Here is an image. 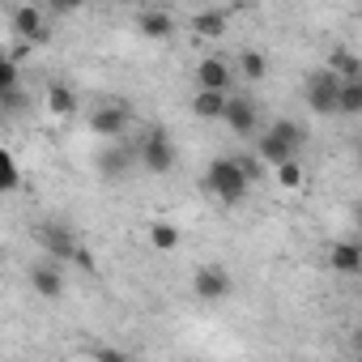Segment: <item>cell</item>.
<instances>
[{
	"label": "cell",
	"mask_w": 362,
	"mask_h": 362,
	"mask_svg": "<svg viewBox=\"0 0 362 362\" xmlns=\"http://www.w3.org/2000/svg\"><path fill=\"white\" fill-rule=\"evenodd\" d=\"M201 188L209 197H218L222 205H239L247 197V188H252V179L243 175L239 158H214L209 170H205V179H201Z\"/></svg>",
	"instance_id": "6da1fadb"
},
{
	"label": "cell",
	"mask_w": 362,
	"mask_h": 362,
	"mask_svg": "<svg viewBox=\"0 0 362 362\" xmlns=\"http://www.w3.org/2000/svg\"><path fill=\"white\" fill-rule=\"evenodd\" d=\"M39 243H43V252H47L56 264H81L86 273H94V260L81 252V243H77V235H73L69 226H60V222L39 226Z\"/></svg>",
	"instance_id": "7a4b0ae2"
},
{
	"label": "cell",
	"mask_w": 362,
	"mask_h": 362,
	"mask_svg": "<svg viewBox=\"0 0 362 362\" xmlns=\"http://www.w3.org/2000/svg\"><path fill=\"white\" fill-rule=\"evenodd\" d=\"M303 98L315 115H337L341 111V77L328 73V69H315L303 86Z\"/></svg>",
	"instance_id": "3957f363"
},
{
	"label": "cell",
	"mask_w": 362,
	"mask_h": 362,
	"mask_svg": "<svg viewBox=\"0 0 362 362\" xmlns=\"http://www.w3.org/2000/svg\"><path fill=\"white\" fill-rule=\"evenodd\" d=\"M136 162H141L149 175H170L175 162H179V153H175L170 136H166L162 128H153V132L141 136V145H136Z\"/></svg>",
	"instance_id": "277c9868"
},
{
	"label": "cell",
	"mask_w": 362,
	"mask_h": 362,
	"mask_svg": "<svg viewBox=\"0 0 362 362\" xmlns=\"http://www.w3.org/2000/svg\"><path fill=\"white\" fill-rule=\"evenodd\" d=\"M230 290H235V281H230V273H226L222 264H205V269H197V277H192V294H197L205 307L230 298Z\"/></svg>",
	"instance_id": "5b68a950"
},
{
	"label": "cell",
	"mask_w": 362,
	"mask_h": 362,
	"mask_svg": "<svg viewBox=\"0 0 362 362\" xmlns=\"http://www.w3.org/2000/svg\"><path fill=\"white\" fill-rule=\"evenodd\" d=\"M128 119H132V115H128V107H124V103H103V107L90 115V128L115 145V141H124V132H128Z\"/></svg>",
	"instance_id": "8992f818"
},
{
	"label": "cell",
	"mask_w": 362,
	"mask_h": 362,
	"mask_svg": "<svg viewBox=\"0 0 362 362\" xmlns=\"http://www.w3.org/2000/svg\"><path fill=\"white\" fill-rule=\"evenodd\" d=\"M222 124H226L235 136H252V132H256V124H260L256 98H247V94H230V107H226Z\"/></svg>",
	"instance_id": "52a82bcc"
},
{
	"label": "cell",
	"mask_w": 362,
	"mask_h": 362,
	"mask_svg": "<svg viewBox=\"0 0 362 362\" xmlns=\"http://www.w3.org/2000/svg\"><path fill=\"white\" fill-rule=\"evenodd\" d=\"M230 81H235V73H230V64H226L222 56H205V60L197 64V90L230 94Z\"/></svg>",
	"instance_id": "ba28073f"
},
{
	"label": "cell",
	"mask_w": 362,
	"mask_h": 362,
	"mask_svg": "<svg viewBox=\"0 0 362 362\" xmlns=\"http://www.w3.org/2000/svg\"><path fill=\"white\" fill-rule=\"evenodd\" d=\"M9 22H13V35L26 39V43H43V39H47L43 9H35V5H18V9L9 13Z\"/></svg>",
	"instance_id": "9c48e42d"
},
{
	"label": "cell",
	"mask_w": 362,
	"mask_h": 362,
	"mask_svg": "<svg viewBox=\"0 0 362 362\" xmlns=\"http://www.w3.org/2000/svg\"><path fill=\"white\" fill-rule=\"evenodd\" d=\"M132 166H136V149L124 145V141H115V145H107V149L98 153V170H103V179H124Z\"/></svg>",
	"instance_id": "30bf717a"
},
{
	"label": "cell",
	"mask_w": 362,
	"mask_h": 362,
	"mask_svg": "<svg viewBox=\"0 0 362 362\" xmlns=\"http://www.w3.org/2000/svg\"><path fill=\"white\" fill-rule=\"evenodd\" d=\"M30 290H35L39 298H60V294H64V273H60V264H56V260L30 264Z\"/></svg>",
	"instance_id": "8fae6325"
},
{
	"label": "cell",
	"mask_w": 362,
	"mask_h": 362,
	"mask_svg": "<svg viewBox=\"0 0 362 362\" xmlns=\"http://www.w3.org/2000/svg\"><path fill=\"white\" fill-rule=\"evenodd\" d=\"M328 269L341 273V277H358V273H362V243H354V239H337L332 252H328Z\"/></svg>",
	"instance_id": "7c38bea8"
},
{
	"label": "cell",
	"mask_w": 362,
	"mask_h": 362,
	"mask_svg": "<svg viewBox=\"0 0 362 362\" xmlns=\"http://www.w3.org/2000/svg\"><path fill=\"white\" fill-rule=\"evenodd\" d=\"M136 35H145V39H170L175 35V18L166 9H141L136 13Z\"/></svg>",
	"instance_id": "4fadbf2b"
},
{
	"label": "cell",
	"mask_w": 362,
	"mask_h": 362,
	"mask_svg": "<svg viewBox=\"0 0 362 362\" xmlns=\"http://www.w3.org/2000/svg\"><path fill=\"white\" fill-rule=\"evenodd\" d=\"M256 158L269 166V170H277V166H286V162H294V149L286 145V141H277L273 132H264L260 141H256Z\"/></svg>",
	"instance_id": "5bb4252c"
},
{
	"label": "cell",
	"mask_w": 362,
	"mask_h": 362,
	"mask_svg": "<svg viewBox=\"0 0 362 362\" xmlns=\"http://www.w3.org/2000/svg\"><path fill=\"white\" fill-rule=\"evenodd\" d=\"M230 107V94H214V90H197L192 94V115L197 119H222Z\"/></svg>",
	"instance_id": "9a60e30c"
},
{
	"label": "cell",
	"mask_w": 362,
	"mask_h": 362,
	"mask_svg": "<svg viewBox=\"0 0 362 362\" xmlns=\"http://www.w3.org/2000/svg\"><path fill=\"white\" fill-rule=\"evenodd\" d=\"M328 73H337L341 81H362V60H358L349 47L337 43V47L328 52Z\"/></svg>",
	"instance_id": "2e32d148"
},
{
	"label": "cell",
	"mask_w": 362,
	"mask_h": 362,
	"mask_svg": "<svg viewBox=\"0 0 362 362\" xmlns=\"http://www.w3.org/2000/svg\"><path fill=\"white\" fill-rule=\"evenodd\" d=\"M226 22H230V13H226V9H201V13L192 18V30H197V35L218 39V35H226Z\"/></svg>",
	"instance_id": "e0dca14e"
},
{
	"label": "cell",
	"mask_w": 362,
	"mask_h": 362,
	"mask_svg": "<svg viewBox=\"0 0 362 362\" xmlns=\"http://www.w3.org/2000/svg\"><path fill=\"white\" fill-rule=\"evenodd\" d=\"M47 111H52V115H73V111H77V94H73V86L52 81V86H47Z\"/></svg>",
	"instance_id": "ac0fdd59"
},
{
	"label": "cell",
	"mask_w": 362,
	"mask_h": 362,
	"mask_svg": "<svg viewBox=\"0 0 362 362\" xmlns=\"http://www.w3.org/2000/svg\"><path fill=\"white\" fill-rule=\"evenodd\" d=\"M269 132H273L277 141H286L294 153L307 145V132H303V124H298V119H286V115H281V119H273V124H269Z\"/></svg>",
	"instance_id": "d6986e66"
},
{
	"label": "cell",
	"mask_w": 362,
	"mask_h": 362,
	"mask_svg": "<svg viewBox=\"0 0 362 362\" xmlns=\"http://www.w3.org/2000/svg\"><path fill=\"white\" fill-rule=\"evenodd\" d=\"M149 247L153 252H175L179 247V226L175 222H149Z\"/></svg>",
	"instance_id": "ffe728a7"
},
{
	"label": "cell",
	"mask_w": 362,
	"mask_h": 362,
	"mask_svg": "<svg viewBox=\"0 0 362 362\" xmlns=\"http://www.w3.org/2000/svg\"><path fill=\"white\" fill-rule=\"evenodd\" d=\"M264 73H269V56H264V52H256V47L239 52V77H247V81H260Z\"/></svg>",
	"instance_id": "44dd1931"
},
{
	"label": "cell",
	"mask_w": 362,
	"mask_h": 362,
	"mask_svg": "<svg viewBox=\"0 0 362 362\" xmlns=\"http://www.w3.org/2000/svg\"><path fill=\"white\" fill-rule=\"evenodd\" d=\"M341 115H362V81H341Z\"/></svg>",
	"instance_id": "7402d4cb"
},
{
	"label": "cell",
	"mask_w": 362,
	"mask_h": 362,
	"mask_svg": "<svg viewBox=\"0 0 362 362\" xmlns=\"http://www.w3.org/2000/svg\"><path fill=\"white\" fill-rule=\"evenodd\" d=\"M18 184H22V170H18L13 153H5L0 158V192H18Z\"/></svg>",
	"instance_id": "603a6c76"
},
{
	"label": "cell",
	"mask_w": 362,
	"mask_h": 362,
	"mask_svg": "<svg viewBox=\"0 0 362 362\" xmlns=\"http://www.w3.org/2000/svg\"><path fill=\"white\" fill-rule=\"evenodd\" d=\"M277 184L281 188H303V166H298V158L286 162V166H277Z\"/></svg>",
	"instance_id": "cb8c5ba5"
},
{
	"label": "cell",
	"mask_w": 362,
	"mask_h": 362,
	"mask_svg": "<svg viewBox=\"0 0 362 362\" xmlns=\"http://www.w3.org/2000/svg\"><path fill=\"white\" fill-rule=\"evenodd\" d=\"M18 94V64L13 60H0V98Z\"/></svg>",
	"instance_id": "d4e9b609"
},
{
	"label": "cell",
	"mask_w": 362,
	"mask_h": 362,
	"mask_svg": "<svg viewBox=\"0 0 362 362\" xmlns=\"http://www.w3.org/2000/svg\"><path fill=\"white\" fill-rule=\"evenodd\" d=\"M94 362H128V354L115 345H103V349H94Z\"/></svg>",
	"instance_id": "484cf974"
},
{
	"label": "cell",
	"mask_w": 362,
	"mask_h": 362,
	"mask_svg": "<svg viewBox=\"0 0 362 362\" xmlns=\"http://www.w3.org/2000/svg\"><path fill=\"white\" fill-rule=\"evenodd\" d=\"M239 166H243V175L252 179V184H256L260 175H264V162H260V158H239Z\"/></svg>",
	"instance_id": "4316f807"
},
{
	"label": "cell",
	"mask_w": 362,
	"mask_h": 362,
	"mask_svg": "<svg viewBox=\"0 0 362 362\" xmlns=\"http://www.w3.org/2000/svg\"><path fill=\"white\" fill-rule=\"evenodd\" d=\"M349 349L362 358V324H354V332H349Z\"/></svg>",
	"instance_id": "83f0119b"
},
{
	"label": "cell",
	"mask_w": 362,
	"mask_h": 362,
	"mask_svg": "<svg viewBox=\"0 0 362 362\" xmlns=\"http://www.w3.org/2000/svg\"><path fill=\"white\" fill-rule=\"evenodd\" d=\"M358 230H362V205H358Z\"/></svg>",
	"instance_id": "f1b7e54d"
},
{
	"label": "cell",
	"mask_w": 362,
	"mask_h": 362,
	"mask_svg": "<svg viewBox=\"0 0 362 362\" xmlns=\"http://www.w3.org/2000/svg\"><path fill=\"white\" fill-rule=\"evenodd\" d=\"M358 26H362V9H358Z\"/></svg>",
	"instance_id": "f546056e"
}]
</instances>
